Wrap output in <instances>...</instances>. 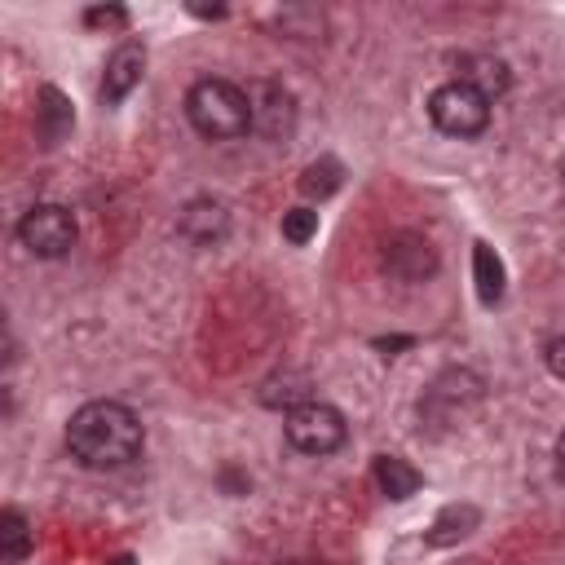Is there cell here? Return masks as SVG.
Returning a JSON list of instances; mask_svg holds the SVG:
<instances>
[{
    "label": "cell",
    "instance_id": "obj_21",
    "mask_svg": "<svg viewBox=\"0 0 565 565\" xmlns=\"http://www.w3.org/2000/svg\"><path fill=\"white\" fill-rule=\"evenodd\" d=\"M556 463H561V468H565V433H561V437H556Z\"/></svg>",
    "mask_w": 565,
    "mask_h": 565
},
{
    "label": "cell",
    "instance_id": "obj_11",
    "mask_svg": "<svg viewBox=\"0 0 565 565\" xmlns=\"http://www.w3.org/2000/svg\"><path fill=\"white\" fill-rule=\"evenodd\" d=\"M477 525H481V508L477 503H450V508L437 512V521L428 525L424 539H428V547H450V543L468 539Z\"/></svg>",
    "mask_w": 565,
    "mask_h": 565
},
{
    "label": "cell",
    "instance_id": "obj_22",
    "mask_svg": "<svg viewBox=\"0 0 565 565\" xmlns=\"http://www.w3.org/2000/svg\"><path fill=\"white\" fill-rule=\"evenodd\" d=\"M561 185H565V163H561Z\"/></svg>",
    "mask_w": 565,
    "mask_h": 565
},
{
    "label": "cell",
    "instance_id": "obj_19",
    "mask_svg": "<svg viewBox=\"0 0 565 565\" xmlns=\"http://www.w3.org/2000/svg\"><path fill=\"white\" fill-rule=\"evenodd\" d=\"M543 362H547V371H552L556 380H565V335L547 340V349H543Z\"/></svg>",
    "mask_w": 565,
    "mask_h": 565
},
{
    "label": "cell",
    "instance_id": "obj_18",
    "mask_svg": "<svg viewBox=\"0 0 565 565\" xmlns=\"http://www.w3.org/2000/svg\"><path fill=\"white\" fill-rule=\"evenodd\" d=\"M84 22H88V26H115V31H124V26H128V9H119V4H97V9L84 13Z\"/></svg>",
    "mask_w": 565,
    "mask_h": 565
},
{
    "label": "cell",
    "instance_id": "obj_12",
    "mask_svg": "<svg viewBox=\"0 0 565 565\" xmlns=\"http://www.w3.org/2000/svg\"><path fill=\"white\" fill-rule=\"evenodd\" d=\"M71 124H75L71 102H66L53 84H44V88H40V106H35V132H40V141H44V146H57V141L71 132Z\"/></svg>",
    "mask_w": 565,
    "mask_h": 565
},
{
    "label": "cell",
    "instance_id": "obj_5",
    "mask_svg": "<svg viewBox=\"0 0 565 565\" xmlns=\"http://www.w3.org/2000/svg\"><path fill=\"white\" fill-rule=\"evenodd\" d=\"M18 243L40 260H57L75 247V216L62 203H35L18 221Z\"/></svg>",
    "mask_w": 565,
    "mask_h": 565
},
{
    "label": "cell",
    "instance_id": "obj_9",
    "mask_svg": "<svg viewBox=\"0 0 565 565\" xmlns=\"http://www.w3.org/2000/svg\"><path fill=\"white\" fill-rule=\"evenodd\" d=\"M177 230H181L190 243L212 247V243H221V238L230 234V212H225L221 199H194V203H185Z\"/></svg>",
    "mask_w": 565,
    "mask_h": 565
},
{
    "label": "cell",
    "instance_id": "obj_8",
    "mask_svg": "<svg viewBox=\"0 0 565 565\" xmlns=\"http://www.w3.org/2000/svg\"><path fill=\"white\" fill-rule=\"evenodd\" d=\"M141 71H146V49L137 40H124L110 57H106V71H102V102H124L137 84H141Z\"/></svg>",
    "mask_w": 565,
    "mask_h": 565
},
{
    "label": "cell",
    "instance_id": "obj_14",
    "mask_svg": "<svg viewBox=\"0 0 565 565\" xmlns=\"http://www.w3.org/2000/svg\"><path fill=\"white\" fill-rule=\"evenodd\" d=\"M455 79H463V84H472L481 97H499L503 88H508V66L499 62V57H463L459 62V75Z\"/></svg>",
    "mask_w": 565,
    "mask_h": 565
},
{
    "label": "cell",
    "instance_id": "obj_2",
    "mask_svg": "<svg viewBox=\"0 0 565 565\" xmlns=\"http://www.w3.org/2000/svg\"><path fill=\"white\" fill-rule=\"evenodd\" d=\"M185 119L207 141H234V137H243L252 128L247 88H238L230 79H216V75L194 79L190 93H185Z\"/></svg>",
    "mask_w": 565,
    "mask_h": 565
},
{
    "label": "cell",
    "instance_id": "obj_6",
    "mask_svg": "<svg viewBox=\"0 0 565 565\" xmlns=\"http://www.w3.org/2000/svg\"><path fill=\"white\" fill-rule=\"evenodd\" d=\"M247 102H252V128L265 132V137H287L296 128V106H291V93L274 79H256L247 88Z\"/></svg>",
    "mask_w": 565,
    "mask_h": 565
},
{
    "label": "cell",
    "instance_id": "obj_13",
    "mask_svg": "<svg viewBox=\"0 0 565 565\" xmlns=\"http://www.w3.org/2000/svg\"><path fill=\"white\" fill-rule=\"evenodd\" d=\"M472 278H477V296L486 309H494L503 300V260L494 256L490 243H472Z\"/></svg>",
    "mask_w": 565,
    "mask_h": 565
},
{
    "label": "cell",
    "instance_id": "obj_7",
    "mask_svg": "<svg viewBox=\"0 0 565 565\" xmlns=\"http://www.w3.org/2000/svg\"><path fill=\"white\" fill-rule=\"evenodd\" d=\"M384 269L402 282H419V278L437 274V252L424 234H393L384 243Z\"/></svg>",
    "mask_w": 565,
    "mask_h": 565
},
{
    "label": "cell",
    "instance_id": "obj_10",
    "mask_svg": "<svg viewBox=\"0 0 565 565\" xmlns=\"http://www.w3.org/2000/svg\"><path fill=\"white\" fill-rule=\"evenodd\" d=\"M371 477H375V486H380V494L384 499H411L419 486H424V477H419V468L415 463H406L402 455H380L375 459V468H371Z\"/></svg>",
    "mask_w": 565,
    "mask_h": 565
},
{
    "label": "cell",
    "instance_id": "obj_20",
    "mask_svg": "<svg viewBox=\"0 0 565 565\" xmlns=\"http://www.w3.org/2000/svg\"><path fill=\"white\" fill-rule=\"evenodd\" d=\"M106 565H137V561H132V556H128V552H119V556H110V561H106Z\"/></svg>",
    "mask_w": 565,
    "mask_h": 565
},
{
    "label": "cell",
    "instance_id": "obj_3",
    "mask_svg": "<svg viewBox=\"0 0 565 565\" xmlns=\"http://www.w3.org/2000/svg\"><path fill=\"white\" fill-rule=\"evenodd\" d=\"M428 119H433V128L446 132V137H459V141L481 137V132L490 128V97H481V93H477L472 84H463V79H446V84L433 88V97H428Z\"/></svg>",
    "mask_w": 565,
    "mask_h": 565
},
{
    "label": "cell",
    "instance_id": "obj_15",
    "mask_svg": "<svg viewBox=\"0 0 565 565\" xmlns=\"http://www.w3.org/2000/svg\"><path fill=\"white\" fill-rule=\"evenodd\" d=\"M31 525H26V516L18 512V508H4L0 512V561H9V565H18V561H26L31 556Z\"/></svg>",
    "mask_w": 565,
    "mask_h": 565
},
{
    "label": "cell",
    "instance_id": "obj_16",
    "mask_svg": "<svg viewBox=\"0 0 565 565\" xmlns=\"http://www.w3.org/2000/svg\"><path fill=\"white\" fill-rule=\"evenodd\" d=\"M340 181H344V168H340V159L322 154V159H313V163L300 172V194L322 203L327 194H335V190H340Z\"/></svg>",
    "mask_w": 565,
    "mask_h": 565
},
{
    "label": "cell",
    "instance_id": "obj_4",
    "mask_svg": "<svg viewBox=\"0 0 565 565\" xmlns=\"http://www.w3.org/2000/svg\"><path fill=\"white\" fill-rule=\"evenodd\" d=\"M282 437H287L291 450L322 459V455H335V450L349 441V424H344V415H340L331 402L309 397V402H300L296 411H287Z\"/></svg>",
    "mask_w": 565,
    "mask_h": 565
},
{
    "label": "cell",
    "instance_id": "obj_1",
    "mask_svg": "<svg viewBox=\"0 0 565 565\" xmlns=\"http://www.w3.org/2000/svg\"><path fill=\"white\" fill-rule=\"evenodd\" d=\"M146 428L124 402H84L66 424V450L84 468H124L141 455Z\"/></svg>",
    "mask_w": 565,
    "mask_h": 565
},
{
    "label": "cell",
    "instance_id": "obj_17",
    "mask_svg": "<svg viewBox=\"0 0 565 565\" xmlns=\"http://www.w3.org/2000/svg\"><path fill=\"white\" fill-rule=\"evenodd\" d=\"M313 234H318V212H313V207H291V212H282V238H287L291 247H305Z\"/></svg>",
    "mask_w": 565,
    "mask_h": 565
}]
</instances>
